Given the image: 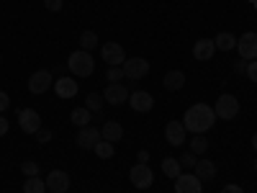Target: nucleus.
Here are the masks:
<instances>
[{
  "instance_id": "c9c22d12",
  "label": "nucleus",
  "mask_w": 257,
  "mask_h": 193,
  "mask_svg": "<svg viewBox=\"0 0 257 193\" xmlns=\"http://www.w3.org/2000/svg\"><path fill=\"white\" fill-rule=\"evenodd\" d=\"M8 106H11V98H8V93H6V90H0V114H3V111L8 109Z\"/></svg>"
},
{
  "instance_id": "9b49d317",
  "label": "nucleus",
  "mask_w": 257,
  "mask_h": 193,
  "mask_svg": "<svg viewBox=\"0 0 257 193\" xmlns=\"http://www.w3.org/2000/svg\"><path fill=\"white\" fill-rule=\"evenodd\" d=\"M18 126H21V132H26V134H36L41 129V119L34 109H24V111H18Z\"/></svg>"
},
{
  "instance_id": "f8f14e48",
  "label": "nucleus",
  "mask_w": 257,
  "mask_h": 193,
  "mask_svg": "<svg viewBox=\"0 0 257 193\" xmlns=\"http://www.w3.org/2000/svg\"><path fill=\"white\" fill-rule=\"evenodd\" d=\"M44 183H47V190H52V193H67L70 190V175L64 170H52Z\"/></svg>"
},
{
  "instance_id": "a19ab883",
  "label": "nucleus",
  "mask_w": 257,
  "mask_h": 193,
  "mask_svg": "<svg viewBox=\"0 0 257 193\" xmlns=\"http://www.w3.org/2000/svg\"><path fill=\"white\" fill-rule=\"evenodd\" d=\"M254 170H257V160H254Z\"/></svg>"
},
{
  "instance_id": "4468645a",
  "label": "nucleus",
  "mask_w": 257,
  "mask_h": 193,
  "mask_svg": "<svg viewBox=\"0 0 257 193\" xmlns=\"http://www.w3.org/2000/svg\"><path fill=\"white\" fill-rule=\"evenodd\" d=\"M128 103H132V109L144 114V111H152V106H155V98L149 95L147 90H134L132 95H128Z\"/></svg>"
},
{
  "instance_id": "ddd939ff",
  "label": "nucleus",
  "mask_w": 257,
  "mask_h": 193,
  "mask_svg": "<svg viewBox=\"0 0 257 193\" xmlns=\"http://www.w3.org/2000/svg\"><path fill=\"white\" fill-rule=\"evenodd\" d=\"M100 139H103V137H100V129H98V126H82L75 142H77L80 149H95V144H98Z\"/></svg>"
},
{
  "instance_id": "bb28decb",
  "label": "nucleus",
  "mask_w": 257,
  "mask_h": 193,
  "mask_svg": "<svg viewBox=\"0 0 257 193\" xmlns=\"http://www.w3.org/2000/svg\"><path fill=\"white\" fill-rule=\"evenodd\" d=\"M206 149H208V139H206L203 134H196V137L190 139V152L196 155V157H198V155H203Z\"/></svg>"
},
{
  "instance_id": "e433bc0d",
  "label": "nucleus",
  "mask_w": 257,
  "mask_h": 193,
  "mask_svg": "<svg viewBox=\"0 0 257 193\" xmlns=\"http://www.w3.org/2000/svg\"><path fill=\"white\" fill-rule=\"evenodd\" d=\"M8 126H11V124H8V119H6L3 114H0V137H6V134H8Z\"/></svg>"
},
{
  "instance_id": "f257e3e1",
  "label": "nucleus",
  "mask_w": 257,
  "mask_h": 193,
  "mask_svg": "<svg viewBox=\"0 0 257 193\" xmlns=\"http://www.w3.org/2000/svg\"><path fill=\"white\" fill-rule=\"evenodd\" d=\"M213 124H216V111H213L208 103H193L183 114V126L190 134H203Z\"/></svg>"
},
{
  "instance_id": "c03bdc74",
  "label": "nucleus",
  "mask_w": 257,
  "mask_h": 193,
  "mask_svg": "<svg viewBox=\"0 0 257 193\" xmlns=\"http://www.w3.org/2000/svg\"><path fill=\"white\" fill-rule=\"evenodd\" d=\"M49 193H52V190H49Z\"/></svg>"
},
{
  "instance_id": "4c0bfd02",
  "label": "nucleus",
  "mask_w": 257,
  "mask_h": 193,
  "mask_svg": "<svg viewBox=\"0 0 257 193\" xmlns=\"http://www.w3.org/2000/svg\"><path fill=\"white\" fill-rule=\"evenodd\" d=\"M221 193H244V190H242L239 185H231V183H229V185H224V188H221Z\"/></svg>"
},
{
  "instance_id": "c85d7f7f",
  "label": "nucleus",
  "mask_w": 257,
  "mask_h": 193,
  "mask_svg": "<svg viewBox=\"0 0 257 193\" xmlns=\"http://www.w3.org/2000/svg\"><path fill=\"white\" fill-rule=\"evenodd\" d=\"M39 170H41V167H39V162H34V160H26L24 165H21V173H24L26 178H36Z\"/></svg>"
},
{
  "instance_id": "412c9836",
  "label": "nucleus",
  "mask_w": 257,
  "mask_h": 193,
  "mask_svg": "<svg viewBox=\"0 0 257 193\" xmlns=\"http://www.w3.org/2000/svg\"><path fill=\"white\" fill-rule=\"evenodd\" d=\"M162 85H165V90H180L183 85H185V75L180 70H170L165 77H162Z\"/></svg>"
},
{
  "instance_id": "dca6fc26",
  "label": "nucleus",
  "mask_w": 257,
  "mask_h": 193,
  "mask_svg": "<svg viewBox=\"0 0 257 193\" xmlns=\"http://www.w3.org/2000/svg\"><path fill=\"white\" fill-rule=\"evenodd\" d=\"M54 90H57V95H59V98L70 101V98H75V95H77V80H75V77H57Z\"/></svg>"
},
{
  "instance_id": "0eeeda50",
  "label": "nucleus",
  "mask_w": 257,
  "mask_h": 193,
  "mask_svg": "<svg viewBox=\"0 0 257 193\" xmlns=\"http://www.w3.org/2000/svg\"><path fill=\"white\" fill-rule=\"evenodd\" d=\"M100 54L105 59V64L108 67H121V64L126 62V52L121 44H116V41H108V44H103L100 47Z\"/></svg>"
},
{
  "instance_id": "37998d69",
  "label": "nucleus",
  "mask_w": 257,
  "mask_h": 193,
  "mask_svg": "<svg viewBox=\"0 0 257 193\" xmlns=\"http://www.w3.org/2000/svg\"><path fill=\"white\" fill-rule=\"evenodd\" d=\"M249 3H254V0H249Z\"/></svg>"
},
{
  "instance_id": "473e14b6",
  "label": "nucleus",
  "mask_w": 257,
  "mask_h": 193,
  "mask_svg": "<svg viewBox=\"0 0 257 193\" xmlns=\"http://www.w3.org/2000/svg\"><path fill=\"white\" fill-rule=\"evenodd\" d=\"M244 75H247V77H249L252 82H257V59L247 64V72H244Z\"/></svg>"
},
{
  "instance_id": "c756f323",
  "label": "nucleus",
  "mask_w": 257,
  "mask_h": 193,
  "mask_svg": "<svg viewBox=\"0 0 257 193\" xmlns=\"http://www.w3.org/2000/svg\"><path fill=\"white\" fill-rule=\"evenodd\" d=\"M105 77H108V82H121L126 75H123V67H108V75Z\"/></svg>"
},
{
  "instance_id": "7c9ffc66",
  "label": "nucleus",
  "mask_w": 257,
  "mask_h": 193,
  "mask_svg": "<svg viewBox=\"0 0 257 193\" xmlns=\"http://www.w3.org/2000/svg\"><path fill=\"white\" fill-rule=\"evenodd\" d=\"M196 155H193V152H185L183 157H180V167H185V170H193V167H196Z\"/></svg>"
},
{
  "instance_id": "5701e85b",
  "label": "nucleus",
  "mask_w": 257,
  "mask_h": 193,
  "mask_svg": "<svg viewBox=\"0 0 257 193\" xmlns=\"http://www.w3.org/2000/svg\"><path fill=\"white\" fill-rule=\"evenodd\" d=\"M180 170H183V167H180V160H175V157H165V160H162V173H165L170 180H175V178L180 175Z\"/></svg>"
},
{
  "instance_id": "79ce46f5",
  "label": "nucleus",
  "mask_w": 257,
  "mask_h": 193,
  "mask_svg": "<svg viewBox=\"0 0 257 193\" xmlns=\"http://www.w3.org/2000/svg\"><path fill=\"white\" fill-rule=\"evenodd\" d=\"M0 62H3V54H0Z\"/></svg>"
},
{
  "instance_id": "a211bd4d",
  "label": "nucleus",
  "mask_w": 257,
  "mask_h": 193,
  "mask_svg": "<svg viewBox=\"0 0 257 193\" xmlns=\"http://www.w3.org/2000/svg\"><path fill=\"white\" fill-rule=\"evenodd\" d=\"M100 137H103L105 142L116 144V142H121V139H123V126H121L118 121H105V124H103V129H100Z\"/></svg>"
},
{
  "instance_id": "aec40b11",
  "label": "nucleus",
  "mask_w": 257,
  "mask_h": 193,
  "mask_svg": "<svg viewBox=\"0 0 257 193\" xmlns=\"http://www.w3.org/2000/svg\"><path fill=\"white\" fill-rule=\"evenodd\" d=\"M213 44H216L219 52H231V49H237V36H234L231 31H221V34H216Z\"/></svg>"
},
{
  "instance_id": "9d476101",
  "label": "nucleus",
  "mask_w": 257,
  "mask_h": 193,
  "mask_svg": "<svg viewBox=\"0 0 257 193\" xmlns=\"http://www.w3.org/2000/svg\"><path fill=\"white\" fill-rule=\"evenodd\" d=\"M128 88L126 85H121V82H108L105 85V93H103V101H108L111 106H121V103H126L128 101Z\"/></svg>"
},
{
  "instance_id": "2eb2a0df",
  "label": "nucleus",
  "mask_w": 257,
  "mask_h": 193,
  "mask_svg": "<svg viewBox=\"0 0 257 193\" xmlns=\"http://www.w3.org/2000/svg\"><path fill=\"white\" fill-rule=\"evenodd\" d=\"M213 54H216V44H213V39H198L196 44H193V57L198 62H208Z\"/></svg>"
},
{
  "instance_id": "423d86ee",
  "label": "nucleus",
  "mask_w": 257,
  "mask_h": 193,
  "mask_svg": "<svg viewBox=\"0 0 257 193\" xmlns=\"http://www.w3.org/2000/svg\"><path fill=\"white\" fill-rule=\"evenodd\" d=\"M237 52L247 62H254L257 59V34L254 31H247V34H242L237 39Z\"/></svg>"
},
{
  "instance_id": "72a5a7b5",
  "label": "nucleus",
  "mask_w": 257,
  "mask_h": 193,
  "mask_svg": "<svg viewBox=\"0 0 257 193\" xmlns=\"http://www.w3.org/2000/svg\"><path fill=\"white\" fill-rule=\"evenodd\" d=\"M44 6H47V11L59 13V11H62V0H44Z\"/></svg>"
},
{
  "instance_id": "1a4fd4ad",
  "label": "nucleus",
  "mask_w": 257,
  "mask_h": 193,
  "mask_svg": "<svg viewBox=\"0 0 257 193\" xmlns=\"http://www.w3.org/2000/svg\"><path fill=\"white\" fill-rule=\"evenodd\" d=\"M52 88V72L49 70H39L29 77V93L34 95H41V93H47Z\"/></svg>"
},
{
  "instance_id": "2f4dec72",
  "label": "nucleus",
  "mask_w": 257,
  "mask_h": 193,
  "mask_svg": "<svg viewBox=\"0 0 257 193\" xmlns=\"http://www.w3.org/2000/svg\"><path fill=\"white\" fill-rule=\"evenodd\" d=\"M36 142L49 144V142H52V132H49V129H39V132H36Z\"/></svg>"
},
{
  "instance_id": "4be33fe9",
  "label": "nucleus",
  "mask_w": 257,
  "mask_h": 193,
  "mask_svg": "<svg viewBox=\"0 0 257 193\" xmlns=\"http://www.w3.org/2000/svg\"><path fill=\"white\" fill-rule=\"evenodd\" d=\"M90 116H93V111L85 109V106H80V109H75V111L70 114V121L82 129V126H90Z\"/></svg>"
},
{
  "instance_id": "f03ea898",
  "label": "nucleus",
  "mask_w": 257,
  "mask_h": 193,
  "mask_svg": "<svg viewBox=\"0 0 257 193\" xmlns=\"http://www.w3.org/2000/svg\"><path fill=\"white\" fill-rule=\"evenodd\" d=\"M67 70L75 75V77H90L93 70H95V59L90 52H85V49H77L70 54L67 59Z\"/></svg>"
},
{
  "instance_id": "f3484780",
  "label": "nucleus",
  "mask_w": 257,
  "mask_h": 193,
  "mask_svg": "<svg viewBox=\"0 0 257 193\" xmlns=\"http://www.w3.org/2000/svg\"><path fill=\"white\" fill-rule=\"evenodd\" d=\"M165 139L173 147H180L185 142V126H183V121H170L165 126Z\"/></svg>"
},
{
  "instance_id": "39448f33",
  "label": "nucleus",
  "mask_w": 257,
  "mask_h": 193,
  "mask_svg": "<svg viewBox=\"0 0 257 193\" xmlns=\"http://www.w3.org/2000/svg\"><path fill=\"white\" fill-rule=\"evenodd\" d=\"M128 180H132V185H134V188L144 190V188H149V185L155 183V175H152V170H149V165L137 162L132 170H128Z\"/></svg>"
},
{
  "instance_id": "58836bf2",
  "label": "nucleus",
  "mask_w": 257,
  "mask_h": 193,
  "mask_svg": "<svg viewBox=\"0 0 257 193\" xmlns=\"http://www.w3.org/2000/svg\"><path fill=\"white\" fill-rule=\"evenodd\" d=\"M137 160H139L142 165H147V162H149V152H147V149H142V152L137 155Z\"/></svg>"
},
{
  "instance_id": "b1692460",
  "label": "nucleus",
  "mask_w": 257,
  "mask_h": 193,
  "mask_svg": "<svg viewBox=\"0 0 257 193\" xmlns=\"http://www.w3.org/2000/svg\"><path fill=\"white\" fill-rule=\"evenodd\" d=\"M95 47H98V34H95V31H82V34H80V49L90 52V49H95Z\"/></svg>"
},
{
  "instance_id": "6e6552de",
  "label": "nucleus",
  "mask_w": 257,
  "mask_h": 193,
  "mask_svg": "<svg viewBox=\"0 0 257 193\" xmlns=\"http://www.w3.org/2000/svg\"><path fill=\"white\" fill-rule=\"evenodd\" d=\"M175 193H203V183L196 178V173H180L175 178Z\"/></svg>"
},
{
  "instance_id": "a878e982",
  "label": "nucleus",
  "mask_w": 257,
  "mask_h": 193,
  "mask_svg": "<svg viewBox=\"0 0 257 193\" xmlns=\"http://www.w3.org/2000/svg\"><path fill=\"white\" fill-rule=\"evenodd\" d=\"M24 193H47V183L41 180L39 175H36V178H29V180L24 183Z\"/></svg>"
},
{
  "instance_id": "20e7f679",
  "label": "nucleus",
  "mask_w": 257,
  "mask_h": 193,
  "mask_svg": "<svg viewBox=\"0 0 257 193\" xmlns=\"http://www.w3.org/2000/svg\"><path fill=\"white\" fill-rule=\"evenodd\" d=\"M121 67H123V75L128 80H142L149 72V62L144 57H126V62L121 64Z\"/></svg>"
},
{
  "instance_id": "393cba45",
  "label": "nucleus",
  "mask_w": 257,
  "mask_h": 193,
  "mask_svg": "<svg viewBox=\"0 0 257 193\" xmlns=\"http://www.w3.org/2000/svg\"><path fill=\"white\" fill-rule=\"evenodd\" d=\"M93 152L100 157V160H111L113 157V152H116V149H113V144L111 142H105V139H100L98 144H95V149H93Z\"/></svg>"
},
{
  "instance_id": "f704fd0d",
  "label": "nucleus",
  "mask_w": 257,
  "mask_h": 193,
  "mask_svg": "<svg viewBox=\"0 0 257 193\" xmlns=\"http://www.w3.org/2000/svg\"><path fill=\"white\" fill-rule=\"evenodd\" d=\"M247 64H249V62L239 57V59H237V64H234V72H239V75H244V72H247Z\"/></svg>"
},
{
  "instance_id": "6ab92c4d",
  "label": "nucleus",
  "mask_w": 257,
  "mask_h": 193,
  "mask_svg": "<svg viewBox=\"0 0 257 193\" xmlns=\"http://www.w3.org/2000/svg\"><path fill=\"white\" fill-rule=\"evenodd\" d=\"M193 173H196V178L203 183V180H213L216 178V165H213L211 160H198L196 167H193Z\"/></svg>"
},
{
  "instance_id": "7ed1b4c3",
  "label": "nucleus",
  "mask_w": 257,
  "mask_h": 193,
  "mask_svg": "<svg viewBox=\"0 0 257 193\" xmlns=\"http://www.w3.org/2000/svg\"><path fill=\"white\" fill-rule=\"evenodd\" d=\"M213 111H216V119H224V121L237 119L239 116V98L231 95V93H224V95H219Z\"/></svg>"
},
{
  "instance_id": "ea45409f",
  "label": "nucleus",
  "mask_w": 257,
  "mask_h": 193,
  "mask_svg": "<svg viewBox=\"0 0 257 193\" xmlns=\"http://www.w3.org/2000/svg\"><path fill=\"white\" fill-rule=\"evenodd\" d=\"M252 149H254V152H257V134L252 137Z\"/></svg>"
},
{
  "instance_id": "cd10ccee",
  "label": "nucleus",
  "mask_w": 257,
  "mask_h": 193,
  "mask_svg": "<svg viewBox=\"0 0 257 193\" xmlns=\"http://www.w3.org/2000/svg\"><path fill=\"white\" fill-rule=\"evenodd\" d=\"M103 95L100 93H88V101H85V109H90V111H100L103 109Z\"/></svg>"
}]
</instances>
